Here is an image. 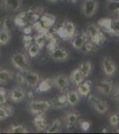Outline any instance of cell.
I'll use <instances>...</instances> for the list:
<instances>
[{
    "label": "cell",
    "instance_id": "obj_1",
    "mask_svg": "<svg viewBox=\"0 0 119 134\" xmlns=\"http://www.w3.org/2000/svg\"><path fill=\"white\" fill-rule=\"evenodd\" d=\"M86 33L89 38H91L92 43H94L97 46L101 45L105 40V37L101 32V29L99 25L91 23L86 28Z\"/></svg>",
    "mask_w": 119,
    "mask_h": 134
},
{
    "label": "cell",
    "instance_id": "obj_2",
    "mask_svg": "<svg viewBox=\"0 0 119 134\" xmlns=\"http://www.w3.org/2000/svg\"><path fill=\"white\" fill-rule=\"evenodd\" d=\"M12 64L14 66L21 72H27L31 69L30 63L27 55L23 53H16L12 57Z\"/></svg>",
    "mask_w": 119,
    "mask_h": 134
},
{
    "label": "cell",
    "instance_id": "obj_3",
    "mask_svg": "<svg viewBox=\"0 0 119 134\" xmlns=\"http://www.w3.org/2000/svg\"><path fill=\"white\" fill-rule=\"evenodd\" d=\"M88 101H89L91 107L93 109H95V111H96L97 113H99L101 114H104L107 113L108 110H109V105H107V103L101 100V99L99 98H97L96 96H94V95H89V97H88Z\"/></svg>",
    "mask_w": 119,
    "mask_h": 134
},
{
    "label": "cell",
    "instance_id": "obj_4",
    "mask_svg": "<svg viewBox=\"0 0 119 134\" xmlns=\"http://www.w3.org/2000/svg\"><path fill=\"white\" fill-rule=\"evenodd\" d=\"M51 107V103L45 100L32 101L29 104V111L33 114H42Z\"/></svg>",
    "mask_w": 119,
    "mask_h": 134
},
{
    "label": "cell",
    "instance_id": "obj_5",
    "mask_svg": "<svg viewBox=\"0 0 119 134\" xmlns=\"http://www.w3.org/2000/svg\"><path fill=\"white\" fill-rule=\"evenodd\" d=\"M99 4L97 0H85L82 5V12L87 18L93 16L97 13Z\"/></svg>",
    "mask_w": 119,
    "mask_h": 134
},
{
    "label": "cell",
    "instance_id": "obj_6",
    "mask_svg": "<svg viewBox=\"0 0 119 134\" xmlns=\"http://www.w3.org/2000/svg\"><path fill=\"white\" fill-rule=\"evenodd\" d=\"M58 33H59L60 38H62L63 40H68L72 38L75 35L76 26L72 21H67L61 28H60V31Z\"/></svg>",
    "mask_w": 119,
    "mask_h": 134
},
{
    "label": "cell",
    "instance_id": "obj_7",
    "mask_svg": "<svg viewBox=\"0 0 119 134\" xmlns=\"http://www.w3.org/2000/svg\"><path fill=\"white\" fill-rule=\"evenodd\" d=\"M101 65H102L103 72H104L105 75L107 77H112L116 74V65L109 57H103L102 62H101Z\"/></svg>",
    "mask_w": 119,
    "mask_h": 134
},
{
    "label": "cell",
    "instance_id": "obj_8",
    "mask_svg": "<svg viewBox=\"0 0 119 134\" xmlns=\"http://www.w3.org/2000/svg\"><path fill=\"white\" fill-rule=\"evenodd\" d=\"M53 83L60 92L64 93L68 90L70 87V78L64 74L58 75L53 79Z\"/></svg>",
    "mask_w": 119,
    "mask_h": 134
},
{
    "label": "cell",
    "instance_id": "obj_9",
    "mask_svg": "<svg viewBox=\"0 0 119 134\" xmlns=\"http://www.w3.org/2000/svg\"><path fill=\"white\" fill-rule=\"evenodd\" d=\"M50 57L54 61L59 62H64L70 58V53L64 48H53L50 53Z\"/></svg>",
    "mask_w": 119,
    "mask_h": 134
},
{
    "label": "cell",
    "instance_id": "obj_10",
    "mask_svg": "<svg viewBox=\"0 0 119 134\" xmlns=\"http://www.w3.org/2000/svg\"><path fill=\"white\" fill-rule=\"evenodd\" d=\"M96 88L101 94L109 96L113 91V82L110 81H101L96 84Z\"/></svg>",
    "mask_w": 119,
    "mask_h": 134
},
{
    "label": "cell",
    "instance_id": "obj_11",
    "mask_svg": "<svg viewBox=\"0 0 119 134\" xmlns=\"http://www.w3.org/2000/svg\"><path fill=\"white\" fill-rule=\"evenodd\" d=\"M25 81L26 84H27L29 87H36L38 85L40 81V76L38 75V73L35 72H31V71H27L25 72Z\"/></svg>",
    "mask_w": 119,
    "mask_h": 134
},
{
    "label": "cell",
    "instance_id": "obj_12",
    "mask_svg": "<svg viewBox=\"0 0 119 134\" xmlns=\"http://www.w3.org/2000/svg\"><path fill=\"white\" fill-rule=\"evenodd\" d=\"M86 41H88V35L85 32H82L81 34H78L74 38L72 41V46L76 50H80L83 45Z\"/></svg>",
    "mask_w": 119,
    "mask_h": 134
},
{
    "label": "cell",
    "instance_id": "obj_13",
    "mask_svg": "<svg viewBox=\"0 0 119 134\" xmlns=\"http://www.w3.org/2000/svg\"><path fill=\"white\" fill-rule=\"evenodd\" d=\"M9 96H10V98L12 99V101H14V102H21L23 99H25L26 92L24 90L21 88V87L15 88L14 90H11Z\"/></svg>",
    "mask_w": 119,
    "mask_h": 134
},
{
    "label": "cell",
    "instance_id": "obj_14",
    "mask_svg": "<svg viewBox=\"0 0 119 134\" xmlns=\"http://www.w3.org/2000/svg\"><path fill=\"white\" fill-rule=\"evenodd\" d=\"M66 98L67 101H68V105H71V107H75V105H78V103L80 102L79 94L76 90H67Z\"/></svg>",
    "mask_w": 119,
    "mask_h": 134
},
{
    "label": "cell",
    "instance_id": "obj_15",
    "mask_svg": "<svg viewBox=\"0 0 119 134\" xmlns=\"http://www.w3.org/2000/svg\"><path fill=\"white\" fill-rule=\"evenodd\" d=\"M79 118V114L74 113V112H70L65 114L64 117V122L66 124L67 128H72L73 126H75V124L77 122Z\"/></svg>",
    "mask_w": 119,
    "mask_h": 134
},
{
    "label": "cell",
    "instance_id": "obj_16",
    "mask_svg": "<svg viewBox=\"0 0 119 134\" xmlns=\"http://www.w3.org/2000/svg\"><path fill=\"white\" fill-rule=\"evenodd\" d=\"M111 19L109 18H102L101 20H99L98 21V25L101 29H103L106 32H108L110 35L113 36H118L116 32L114 31V30L111 27Z\"/></svg>",
    "mask_w": 119,
    "mask_h": 134
},
{
    "label": "cell",
    "instance_id": "obj_17",
    "mask_svg": "<svg viewBox=\"0 0 119 134\" xmlns=\"http://www.w3.org/2000/svg\"><path fill=\"white\" fill-rule=\"evenodd\" d=\"M50 103H51V107H53L55 109H63L68 105L66 95H61L58 98H53Z\"/></svg>",
    "mask_w": 119,
    "mask_h": 134
},
{
    "label": "cell",
    "instance_id": "obj_18",
    "mask_svg": "<svg viewBox=\"0 0 119 134\" xmlns=\"http://www.w3.org/2000/svg\"><path fill=\"white\" fill-rule=\"evenodd\" d=\"M53 86H54L53 79L47 78V79H45V80H43L41 82L39 81L36 90H37V92H45V91H48V90H51Z\"/></svg>",
    "mask_w": 119,
    "mask_h": 134
},
{
    "label": "cell",
    "instance_id": "obj_19",
    "mask_svg": "<svg viewBox=\"0 0 119 134\" xmlns=\"http://www.w3.org/2000/svg\"><path fill=\"white\" fill-rule=\"evenodd\" d=\"M70 81L74 84L75 86H77V87L84 81V77L83 76L81 72H80L79 68H77V69H75L74 71H72V72H71V74H70Z\"/></svg>",
    "mask_w": 119,
    "mask_h": 134
},
{
    "label": "cell",
    "instance_id": "obj_20",
    "mask_svg": "<svg viewBox=\"0 0 119 134\" xmlns=\"http://www.w3.org/2000/svg\"><path fill=\"white\" fill-rule=\"evenodd\" d=\"M92 90V83L90 81H84L80 85L77 86V92L83 97H86L90 94Z\"/></svg>",
    "mask_w": 119,
    "mask_h": 134
},
{
    "label": "cell",
    "instance_id": "obj_21",
    "mask_svg": "<svg viewBox=\"0 0 119 134\" xmlns=\"http://www.w3.org/2000/svg\"><path fill=\"white\" fill-rule=\"evenodd\" d=\"M3 5L6 10L17 11L21 7V0H3Z\"/></svg>",
    "mask_w": 119,
    "mask_h": 134
},
{
    "label": "cell",
    "instance_id": "obj_22",
    "mask_svg": "<svg viewBox=\"0 0 119 134\" xmlns=\"http://www.w3.org/2000/svg\"><path fill=\"white\" fill-rule=\"evenodd\" d=\"M33 122L37 131H45L47 128L46 120L42 114H36V116L34 118Z\"/></svg>",
    "mask_w": 119,
    "mask_h": 134
},
{
    "label": "cell",
    "instance_id": "obj_23",
    "mask_svg": "<svg viewBox=\"0 0 119 134\" xmlns=\"http://www.w3.org/2000/svg\"><path fill=\"white\" fill-rule=\"evenodd\" d=\"M79 70L84 78L89 77L92 71V64L90 61H84L79 65Z\"/></svg>",
    "mask_w": 119,
    "mask_h": 134
},
{
    "label": "cell",
    "instance_id": "obj_24",
    "mask_svg": "<svg viewBox=\"0 0 119 134\" xmlns=\"http://www.w3.org/2000/svg\"><path fill=\"white\" fill-rule=\"evenodd\" d=\"M14 78V73L12 71L6 69H0V83L6 84L10 82Z\"/></svg>",
    "mask_w": 119,
    "mask_h": 134
},
{
    "label": "cell",
    "instance_id": "obj_25",
    "mask_svg": "<svg viewBox=\"0 0 119 134\" xmlns=\"http://www.w3.org/2000/svg\"><path fill=\"white\" fill-rule=\"evenodd\" d=\"M81 51L84 54H87V55H92L98 52V48L95 46L94 43L86 41L81 47Z\"/></svg>",
    "mask_w": 119,
    "mask_h": 134
},
{
    "label": "cell",
    "instance_id": "obj_26",
    "mask_svg": "<svg viewBox=\"0 0 119 134\" xmlns=\"http://www.w3.org/2000/svg\"><path fill=\"white\" fill-rule=\"evenodd\" d=\"M47 32H48V30L45 31H38L37 35H36L35 37V44L37 45L40 48L44 47L45 40H46Z\"/></svg>",
    "mask_w": 119,
    "mask_h": 134
},
{
    "label": "cell",
    "instance_id": "obj_27",
    "mask_svg": "<svg viewBox=\"0 0 119 134\" xmlns=\"http://www.w3.org/2000/svg\"><path fill=\"white\" fill-rule=\"evenodd\" d=\"M60 129H61V122H60L59 119H55L48 128H46V132L47 133H57V132H59V131H60Z\"/></svg>",
    "mask_w": 119,
    "mask_h": 134
},
{
    "label": "cell",
    "instance_id": "obj_28",
    "mask_svg": "<svg viewBox=\"0 0 119 134\" xmlns=\"http://www.w3.org/2000/svg\"><path fill=\"white\" fill-rule=\"evenodd\" d=\"M14 113L12 107H0V120H5L10 117Z\"/></svg>",
    "mask_w": 119,
    "mask_h": 134
},
{
    "label": "cell",
    "instance_id": "obj_29",
    "mask_svg": "<svg viewBox=\"0 0 119 134\" xmlns=\"http://www.w3.org/2000/svg\"><path fill=\"white\" fill-rule=\"evenodd\" d=\"M11 40V32L5 30L0 31V45H5Z\"/></svg>",
    "mask_w": 119,
    "mask_h": 134
},
{
    "label": "cell",
    "instance_id": "obj_30",
    "mask_svg": "<svg viewBox=\"0 0 119 134\" xmlns=\"http://www.w3.org/2000/svg\"><path fill=\"white\" fill-rule=\"evenodd\" d=\"M28 15H26V13H21V14L15 17L14 23L18 26H25L28 23Z\"/></svg>",
    "mask_w": 119,
    "mask_h": 134
},
{
    "label": "cell",
    "instance_id": "obj_31",
    "mask_svg": "<svg viewBox=\"0 0 119 134\" xmlns=\"http://www.w3.org/2000/svg\"><path fill=\"white\" fill-rule=\"evenodd\" d=\"M7 132L9 133H28L29 131H28L27 128L23 127L22 125H14V126H11L9 129H8Z\"/></svg>",
    "mask_w": 119,
    "mask_h": 134
},
{
    "label": "cell",
    "instance_id": "obj_32",
    "mask_svg": "<svg viewBox=\"0 0 119 134\" xmlns=\"http://www.w3.org/2000/svg\"><path fill=\"white\" fill-rule=\"evenodd\" d=\"M40 47L37 46L36 44H30L29 47H28V52H29V55L30 57H36L39 55L40 52Z\"/></svg>",
    "mask_w": 119,
    "mask_h": 134
},
{
    "label": "cell",
    "instance_id": "obj_33",
    "mask_svg": "<svg viewBox=\"0 0 119 134\" xmlns=\"http://www.w3.org/2000/svg\"><path fill=\"white\" fill-rule=\"evenodd\" d=\"M108 10L111 14H119V0H112L108 5Z\"/></svg>",
    "mask_w": 119,
    "mask_h": 134
},
{
    "label": "cell",
    "instance_id": "obj_34",
    "mask_svg": "<svg viewBox=\"0 0 119 134\" xmlns=\"http://www.w3.org/2000/svg\"><path fill=\"white\" fill-rule=\"evenodd\" d=\"M15 80H16V83L18 87H23L26 84L25 76L21 72H18L15 76Z\"/></svg>",
    "mask_w": 119,
    "mask_h": 134
},
{
    "label": "cell",
    "instance_id": "obj_35",
    "mask_svg": "<svg viewBox=\"0 0 119 134\" xmlns=\"http://www.w3.org/2000/svg\"><path fill=\"white\" fill-rule=\"evenodd\" d=\"M7 101V91L3 88H0V105H5Z\"/></svg>",
    "mask_w": 119,
    "mask_h": 134
},
{
    "label": "cell",
    "instance_id": "obj_36",
    "mask_svg": "<svg viewBox=\"0 0 119 134\" xmlns=\"http://www.w3.org/2000/svg\"><path fill=\"white\" fill-rule=\"evenodd\" d=\"M109 124H110V125H111V126L116 127L118 125V122H119L118 115H117V114H111V115L109 116Z\"/></svg>",
    "mask_w": 119,
    "mask_h": 134
},
{
    "label": "cell",
    "instance_id": "obj_37",
    "mask_svg": "<svg viewBox=\"0 0 119 134\" xmlns=\"http://www.w3.org/2000/svg\"><path fill=\"white\" fill-rule=\"evenodd\" d=\"M12 21L11 18H6L3 23V30L10 31V30L12 29Z\"/></svg>",
    "mask_w": 119,
    "mask_h": 134
},
{
    "label": "cell",
    "instance_id": "obj_38",
    "mask_svg": "<svg viewBox=\"0 0 119 134\" xmlns=\"http://www.w3.org/2000/svg\"><path fill=\"white\" fill-rule=\"evenodd\" d=\"M111 27L117 35H119V19L111 21Z\"/></svg>",
    "mask_w": 119,
    "mask_h": 134
},
{
    "label": "cell",
    "instance_id": "obj_39",
    "mask_svg": "<svg viewBox=\"0 0 119 134\" xmlns=\"http://www.w3.org/2000/svg\"><path fill=\"white\" fill-rule=\"evenodd\" d=\"M32 40H33V38L31 36H25L23 38V44L25 46V48H28L30 44H32Z\"/></svg>",
    "mask_w": 119,
    "mask_h": 134
},
{
    "label": "cell",
    "instance_id": "obj_40",
    "mask_svg": "<svg viewBox=\"0 0 119 134\" xmlns=\"http://www.w3.org/2000/svg\"><path fill=\"white\" fill-rule=\"evenodd\" d=\"M89 122H82L81 124H80V128H81L83 131H87L88 129H89Z\"/></svg>",
    "mask_w": 119,
    "mask_h": 134
},
{
    "label": "cell",
    "instance_id": "obj_41",
    "mask_svg": "<svg viewBox=\"0 0 119 134\" xmlns=\"http://www.w3.org/2000/svg\"><path fill=\"white\" fill-rule=\"evenodd\" d=\"M115 98H119V86L117 87V88H116V91L115 92Z\"/></svg>",
    "mask_w": 119,
    "mask_h": 134
},
{
    "label": "cell",
    "instance_id": "obj_42",
    "mask_svg": "<svg viewBox=\"0 0 119 134\" xmlns=\"http://www.w3.org/2000/svg\"><path fill=\"white\" fill-rule=\"evenodd\" d=\"M50 1H51V2H56L57 0H50Z\"/></svg>",
    "mask_w": 119,
    "mask_h": 134
},
{
    "label": "cell",
    "instance_id": "obj_43",
    "mask_svg": "<svg viewBox=\"0 0 119 134\" xmlns=\"http://www.w3.org/2000/svg\"><path fill=\"white\" fill-rule=\"evenodd\" d=\"M77 0H72L73 3H76V2H77Z\"/></svg>",
    "mask_w": 119,
    "mask_h": 134
},
{
    "label": "cell",
    "instance_id": "obj_44",
    "mask_svg": "<svg viewBox=\"0 0 119 134\" xmlns=\"http://www.w3.org/2000/svg\"><path fill=\"white\" fill-rule=\"evenodd\" d=\"M118 118H119V115H118Z\"/></svg>",
    "mask_w": 119,
    "mask_h": 134
},
{
    "label": "cell",
    "instance_id": "obj_45",
    "mask_svg": "<svg viewBox=\"0 0 119 134\" xmlns=\"http://www.w3.org/2000/svg\"><path fill=\"white\" fill-rule=\"evenodd\" d=\"M110 1H112V0H110Z\"/></svg>",
    "mask_w": 119,
    "mask_h": 134
}]
</instances>
